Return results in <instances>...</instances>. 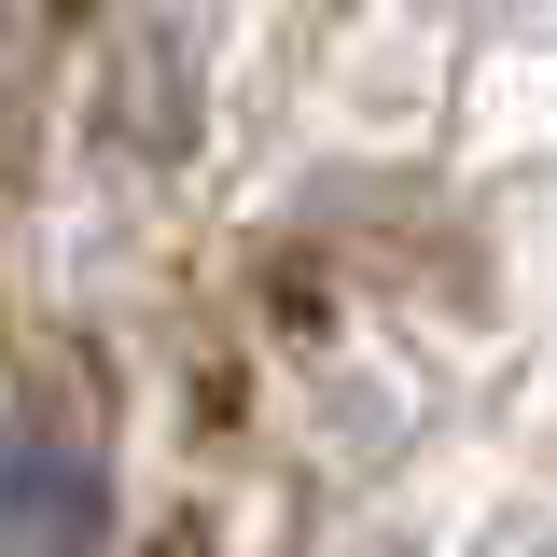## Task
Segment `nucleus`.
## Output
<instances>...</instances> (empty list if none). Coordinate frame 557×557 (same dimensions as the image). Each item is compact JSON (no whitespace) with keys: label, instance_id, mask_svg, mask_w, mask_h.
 I'll return each mask as SVG.
<instances>
[{"label":"nucleus","instance_id":"obj_1","mask_svg":"<svg viewBox=\"0 0 557 557\" xmlns=\"http://www.w3.org/2000/svg\"><path fill=\"white\" fill-rule=\"evenodd\" d=\"M98 530H112L98 446L57 432V418H14V432H0V544L14 557H98Z\"/></svg>","mask_w":557,"mask_h":557}]
</instances>
